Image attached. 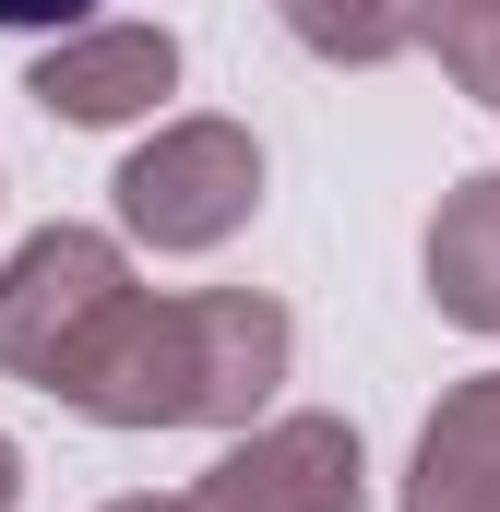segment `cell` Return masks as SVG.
<instances>
[{"label":"cell","instance_id":"obj_3","mask_svg":"<svg viewBox=\"0 0 500 512\" xmlns=\"http://www.w3.org/2000/svg\"><path fill=\"white\" fill-rule=\"evenodd\" d=\"M131 298V251L108 227H36L0 262V370L36 393H60V370L108 334V310Z\"/></svg>","mask_w":500,"mask_h":512},{"label":"cell","instance_id":"obj_11","mask_svg":"<svg viewBox=\"0 0 500 512\" xmlns=\"http://www.w3.org/2000/svg\"><path fill=\"white\" fill-rule=\"evenodd\" d=\"M24 501V453H12V429H0V512Z\"/></svg>","mask_w":500,"mask_h":512},{"label":"cell","instance_id":"obj_12","mask_svg":"<svg viewBox=\"0 0 500 512\" xmlns=\"http://www.w3.org/2000/svg\"><path fill=\"white\" fill-rule=\"evenodd\" d=\"M108 512H191V501H155V489H131V501H108Z\"/></svg>","mask_w":500,"mask_h":512},{"label":"cell","instance_id":"obj_10","mask_svg":"<svg viewBox=\"0 0 500 512\" xmlns=\"http://www.w3.org/2000/svg\"><path fill=\"white\" fill-rule=\"evenodd\" d=\"M0 24H24V36H36V24L72 36V24H96V0H0Z\"/></svg>","mask_w":500,"mask_h":512},{"label":"cell","instance_id":"obj_1","mask_svg":"<svg viewBox=\"0 0 500 512\" xmlns=\"http://www.w3.org/2000/svg\"><path fill=\"white\" fill-rule=\"evenodd\" d=\"M286 358H298V322L250 286H191V298L131 286L108 334L60 370V405L96 429H250Z\"/></svg>","mask_w":500,"mask_h":512},{"label":"cell","instance_id":"obj_2","mask_svg":"<svg viewBox=\"0 0 500 512\" xmlns=\"http://www.w3.org/2000/svg\"><path fill=\"white\" fill-rule=\"evenodd\" d=\"M120 191V227L143 251H227L250 215H262V143L239 120H167L155 143H131V167L108 179Z\"/></svg>","mask_w":500,"mask_h":512},{"label":"cell","instance_id":"obj_8","mask_svg":"<svg viewBox=\"0 0 500 512\" xmlns=\"http://www.w3.org/2000/svg\"><path fill=\"white\" fill-rule=\"evenodd\" d=\"M286 12V36L310 48V60H334V72H381V60H405L417 36H429V0H274Z\"/></svg>","mask_w":500,"mask_h":512},{"label":"cell","instance_id":"obj_6","mask_svg":"<svg viewBox=\"0 0 500 512\" xmlns=\"http://www.w3.org/2000/svg\"><path fill=\"white\" fill-rule=\"evenodd\" d=\"M405 512H500V370L453 382L405 453Z\"/></svg>","mask_w":500,"mask_h":512},{"label":"cell","instance_id":"obj_5","mask_svg":"<svg viewBox=\"0 0 500 512\" xmlns=\"http://www.w3.org/2000/svg\"><path fill=\"white\" fill-rule=\"evenodd\" d=\"M24 96L60 131L155 120V108L179 96V36H167V24H72V36H48V60L24 72Z\"/></svg>","mask_w":500,"mask_h":512},{"label":"cell","instance_id":"obj_7","mask_svg":"<svg viewBox=\"0 0 500 512\" xmlns=\"http://www.w3.org/2000/svg\"><path fill=\"white\" fill-rule=\"evenodd\" d=\"M429 310L465 322V334H500V167L453 179L441 215H429Z\"/></svg>","mask_w":500,"mask_h":512},{"label":"cell","instance_id":"obj_9","mask_svg":"<svg viewBox=\"0 0 500 512\" xmlns=\"http://www.w3.org/2000/svg\"><path fill=\"white\" fill-rule=\"evenodd\" d=\"M417 48H441V72L500 108V0H429V36Z\"/></svg>","mask_w":500,"mask_h":512},{"label":"cell","instance_id":"obj_4","mask_svg":"<svg viewBox=\"0 0 500 512\" xmlns=\"http://www.w3.org/2000/svg\"><path fill=\"white\" fill-rule=\"evenodd\" d=\"M191 512H370V453L346 417H274L191 489Z\"/></svg>","mask_w":500,"mask_h":512}]
</instances>
